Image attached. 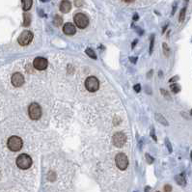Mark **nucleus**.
Returning a JSON list of instances; mask_svg holds the SVG:
<instances>
[{"mask_svg": "<svg viewBox=\"0 0 192 192\" xmlns=\"http://www.w3.org/2000/svg\"><path fill=\"white\" fill-rule=\"evenodd\" d=\"M134 90H135V92H140V90H141L140 84H136V85L134 86Z\"/></svg>", "mask_w": 192, "mask_h": 192, "instance_id": "obj_27", "label": "nucleus"}, {"mask_svg": "<svg viewBox=\"0 0 192 192\" xmlns=\"http://www.w3.org/2000/svg\"><path fill=\"white\" fill-rule=\"evenodd\" d=\"M75 31H76L75 26L72 23H71V22H68V23H66L63 27V32L66 35H69V36L75 34Z\"/></svg>", "mask_w": 192, "mask_h": 192, "instance_id": "obj_11", "label": "nucleus"}, {"mask_svg": "<svg viewBox=\"0 0 192 192\" xmlns=\"http://www.w3.org/2000/svg\"><path fill=\"white\" fill-rule=\"evenodd\" d=\"M32 40H33V34H32V32L25 30L20 35L19 39H17V42H19L20 45H27L32 42Z\"/></svg>", "mask_w": 192, "mask_h": 192, "instance_id": "obj_7", "label": "nucleus"}, {"mask_svg": "<svg viewBox=\"0 0 192 192\" xmlns=\"http://www.w3.org/2000/svg\"><path fill=\"white\" fill-rule=\"evenodd\" d=\"M190 114H191V115H192V109H191V111H190Z\"/></svg>", "mask_w": 192, "mask_h": 192, "instance_id": "obj_35", "label": "nucleus"}, {"mask_svg": "<svg viewBox=\"0 0 192 192\" xmlns=\"http://www.w3.org/2000/svg\"><path fill=\"white\" fill-rule=\"evenodd\" d=\"M23 26H28L30 24V22H31V16L29 15V14H27L25 13L24 15H23Z\"/></svg>", "mask_w": 192, "mask_h": 192, "instance_id": "obj_17", "label": "nucleus"}, {"mask_svg": "<svg viewBox=\"0 0 192 192\" xmlns=\"http://www.w3.org/2000/svg\"><path fill=\"white\" fill-rule=\"evenodd\" d=\"M21 2H22V9L25 12L30 10V8L32 7V3H33L32 0H21Z\"/></svg>", "mask_w": 192, "mask_h": 192, "instance_id": "obj_13", "label": "nucleus"}, {"mask_svg": "<svg viewBox=\"0 0 192 192\" xmlns=\"http://www.w3.org/2000/svg\"><path fill=\"white\" fill-rule=\"evenodd\" d=\"M185 12H186V9H185V8L181 9V14H180V21H181V22L184 20V17H185Z\"/></svg>", "mask_w": 192, "mask_h": 192, "instance_id": "obj_20", "label": "nucleus"}, {"mask_svg": "<svg viewBox=\"0 0 192 192\" xmlns=\"http://www.w3.org/2000/svg\"><path fill=\"white\" fill-rule=\"evenodd\" d=\"M176 181L180 185H185V184H186L185 179H184V175H182V174H181V175H178L176 177Z\"/></svg>", "mask_w": 192, "mask_h": 192, "instance_id": "obj_14", "label": "nucleus"}, {"mask_svg": "<svg viewBox=\"0 0 192 192\" xmlns=\"http://www.w3.org/2000/svg\"><path fill=\"white\" fill-rule=\"evenodd\" d=\"M53 23L55 26H60L62 23H63V19L60 17V16H58L56 15L55 17H54V19H53Z\"/></svg>", "mask_w": 192, "mask_h": 192, "instance_id": "obj_15", "label": "nucleus"}, {"mask_svg": "<svg viewBox=\"0 0 192 192\" xmlns=\"http://www.w3.org/2000/svg\"><path fill=\"white\" fill-rule=\"evenodd\" d=\"M146 157H147V160H148V163H153L154 162V158L152 157H150V154H146Z\"/></svg>", "mask_w": 192, "mask_h": 192, "instance_id": "obj_25", "label": "nucleus"}, {"mask_svg": "<svg viewBox=\"0 0 192 192\" xmlns=\"http://www.w3.org/2000/svg\"><path fill=\"white\" fill-rule=\"evenodd\" d=\"M125 2H126V3H131V2H134L135 0H124Z\"/></svg>", "mask_w": 192, "mask_h": 192, "instance_id": "obj_31", "label": "nucleus"}, {"mask_svg": "<svg viewBox=\"0 0 192 192\" xmlns=\"http://www.w3.org/2000/svg\"><path fill=\"white\" fill-rule=\"evenodd\" d=\"M190 157H191V160H192V152L190 153Z\"/></svg>", "mask_w": 192, "mask_h": 192, "instance_id": "obj_34", "label": "nucleus"}, {"mask_svg": "<svg viewBox=\"0 0 192 192\" xmlns=\"http://www.w3.org/2000/svg\"><path fill=\"white\" fill-rule=\"evenodd\" d=\"M85 87L89 92H96L99 90V81L96 76H89L85 81Z\"/></svg>", "mask_w": 192, "mask_h": 192, "instance_id": "obj_5", "label": "nucleus"}, {"mask_svg": "<svg viewBox=\"0 0 192 192\" xmlns=\"http://www.w3.org/2000/svg\"><path fill=\"white\" fill-rule=\"evenodd\" d=\"M155 118H157V120L159 123H161L162 125L168 126V122L166 121V119L164 118L163 116H161L160 114H155Z\"/></svg>", "mask_w": 192, "mask_h": 192, "instance_id": "obj_16", "label": "nucleus"}, {"mask_svg": "<svg viewBox=\"0 0 192 192\" xmlns=\"http://www.w3.org/2000/svg\"><path fill=\"white\" fill-rule=\"evenodd\" d=\"M41 1H42V2H47V1H49V0H41Z\"/></svg>", "mask_w": 192, "mask_h": 192, "instance_id": "obj_33", "label": "nucleus"}, {"mask_svg": "<svg viewBox=\"0 0 192 192\" xmlns=\"http://www.w3.org/2000/svg\"><path fill=\"white\" fill-rule=\"evenodd\" d=\"M163 49H164V53H165V55H168V54H169V48H168L167 44L165 43L163 44Z\"/></svg>", "mask_w": 192, "mask_h": 192, "instance_id": "obj_23", "label": "nucleus"}, {"mask_svg": "<svg viewBox=\"0 0 192 192\" xmlns=\"http://www.w3.org/2000/svg\"><path fill=\"white\" fill-rule=\"evenodd\" d=\"M130 62H132L133 64H135V63L137 62V58H135V57H130Z\"/></svg>", "mask_w": 192, "mask_h": 192, "instance_id": "obj_29", "label": "nucleus"}, {"mask_svg": "<svg viewBox=\"0 0 192 192\" xmlns=\"http://www.w3.org/2000/svg\"><path fill=\"white\" fill-rule=\"evenodd\" d=\"M75 25L80 29H84L89 25V19L88 17L82 13H77L74 17Z\"/></svg>", "mask_w": 192, "mask_h": 192, "instance_id": "obj_3", "label": "nucleus"}, {"mask_svg": "<svg viewBox=\"0 0 192 192\" xmlns=\"http://www.w3.org/2000/svg\"><path fill=\"white\" fill-rule=\"evenodd\" d=\"M33 66L36 70H39V71L45 70L47 67V60L44 57H37L33 61Z\"/></svg>", "mask_w": 192, "mask_h": 192, "instance_id": "obj_9", "label": "nucleus"}, {"mask_svg": "<svg viewBox=\"0 0 192 192\" xmlns=\"http://www.w3.org/2000/svg\"><path fill=\"white\" fill-rule=\"evenodd\" d=\"M72 9V4L69 0H63L60 3V11L64 14H67L71 11Z\"/></svg>", "mask_w": 192, "mask_h": 192, "instance_id": "obj_12", "label": "nucleus"}, {"mask_svg": "<svg viewBox=\"0 0 192 192\" xmlns=\"http://www.w3.org/2000/svg\"><path fill=\"white\" fill-rule=\"evenodd\" d=\"M136 43H137V41H134V42L132 43V45H131V47H132V48L134 47V45H135V44H136Z\"/></svg>", "mask_w": 192, "mask_h": 192, "instance_id": "obj_32", "label": "nucleus"}, {"mask_svg": "<svg viewBox=\"0 0 192 192\" xmlns=\"http://www.w3.org/2000/svg\"><path fill=\"white\" fill-rule=\"evenodd\" d=\"M22 144H23L22 140L19 136H11L7 142L8 148L13 151V152H19V151H20V149L22 148Z\"/></svg>", "mask_w": 192, "mask_h": 192, "instance_id": "obj_2", "label": "nucleus"}, {"mask_svg": "<svg viewBox=\"0 0 192 192\" xmlns=\"http://www.w3.org/2000/svg\"><path fill=\"white\" fill-rule=\"evenodd\" d=\"M86 53H87V55H88L90 58H92V59H97V55H96V53L95 51L92 49V48H87L86 49Z\"/></svg>", "mask_w": 192, "mask_h": 192, "instance_id": "obj_18", "label": "nucleus"}, {"mask_svg": "<svg viewBox=\"0 0 192 192\" xmlns=\"http://www.w3.org/2000/svg\"><path fill=\"white\" fill-rule=\"evenodd\" d=\"M154 35L152 36V39H151V44H150V54L153 53L154 49Z\"/></svg>", "mask_w": 192, "mask_h": 192, "instance_id": "obj_21", "label": "nucleus"}, {"mask_svg": "<svg viewBox=\"0 0 192 192\" xmlns=\"http://www.w3.org/2000/svg\"><path fill=\"white\" fill-rule=\"evenodd\" d=\"M165 142H166V146H167V148H168L169 153H172V146H171L170 142H169V140H168V139H166Z\"/></svg>", "mask_w": 192, "mask_h": 192, "instance_id": "obj_24", "label": "nucleus"}, {"mask_svg": "<svg viewBox=\"0 0 192 192\" xmlns=\"http://www.w3.org/2000/svg\"><path fill=\"white\" fill-rule=\"evenodd\" d=\"M82 4H83V0H75V5L77 7H80L82 6Z\"/></svg>", "mask_w": 192, "mask_h": 192, "instance_id": "obj_22", "label": "nucleus"}, {"mask_svg": "<svg viewBox=\"0 0 192 192\" xmlns=\"http://www.w3.org/2000/svg\"><path fill=\"white\" fill-rule=\"evenodd\" d=\"M113 144L116 146V147L120 148L123 147L125 144H126V136L123 133V132H116L115 134L113 135Z\"/></svg>", "mask_w": 192, "mask_h": 192, "instance_id": "obj_8", "label": "nucleus"}, {"mask_svg": "<svg viewBox=\"0 0 192 192\" xmlns=\"http://www.w3.org/2000/svg\"><path fill=\"white\" fill-rule=\"evenodd\" d=\"M171 90L173 91L174 93H179L181 90V87L178 85L177 83L175 84H171Z\"/></svg>", "mask_w": 192, "mask_h": 192, "instance_id": "obj_19", "label": "nucleus"}, {"mask_svg": "<svg viewBox=\"0 0 192 192\" xmlns=\"http://www.w3.org/2000/svg\"><path fill=\"white\" fill-rule=\"evenodd\" d=\"M17 165L22 170H25V169H28L32 165V159L28 154H22L19 155L17 158Z\"/></svg>", "mask_w": 192, "mask_h": 192, "instance_id": "obj_1", "label": "nucleus"}, {"mask_svg": "<svg viewBox=\"0 0 192 192\" xmlns=\"http://www.w3.org/2000/svg\"><path fill=\"white\" fill-rule=\"evenodd\" d=\"M28 114L32 120H39L42 116V109L38 103H31L28 107Z\"/></svg>", "mask_w": 192, "mask_h": 192, "instance_id": "obj_4", "label": "nucleus"}, {"mask_svg": "<svg viewBox=\"0 0 192 192\" xmlns=\"http://www.w3.org/2000/svg\"><path fill=\"white\" fill-rule=\"evenodd\" d=\"M164 190H165V192H171V190H172V187H171V185L166 184L165 186H164Z\"/></svg>", "mask_w": 192, "mask_h": 192, "instance_id": "obj_26", "label": "nucleus"}, {"mask_svg": "<svg viewBox=\"0 0 192 192\" xmlns=\"http://www.w3.org/2000/svg\"><path fill=\"white\" fill-rule=\"evenodd\" d=\"M115 161H116L117 167L120 169V170H126V167L129 166V159H127L126 155L123 153H119L116 155Z\"/></svg>", "mask_w": 192, "mask_h": 192, "instance_id": "obj_6", "label": "nucleus"}, {"mask_svg": "<svg viewBox=\"0 0 192 192\" xmlns=\"http://www.w3.org/2000/svg\"><path fill=\"white\" fill-rule=\"evenodd\" d=\"M12 84L15 86V87H20L22 84L24 83V77L21 74L20 72H16V74H14L12 75Z\"/></svg>", "mask_w": 192, "mask_h": 192, "instance_id": "obj_10", "label": "nucleus"}, {"mask_svg": "<svg viewBox=\"0 0 192 192\" xmlns=\"http://www.w3.org/2000/svg\"><path fill=\"white\" fill-rule=\"evenodd\" d=\"M139 19V17H138V15H137V14H135V15L133 16V20L134 21H136L137 20H138Z\"/></svg>", "mask_w": 192, "mask_h": 192, "instance_id": "obj_30", "label": "nucleus"}, {"mask_svg": "<svg viewBox=\"0 0 192 192\" xmlns=\"http://www.w3.org/2000/svg\"><path fill=\"white\" fill-rule=\"evenodd\" d=\"M151 135L153 136V138L157 141V136H155V134H154V129H152V131H151Z\"/></svg>", "mask_w": 192, "mask_h": 192, "instance_id": "obj_28", "label": "nucleus"}]
</instances>
